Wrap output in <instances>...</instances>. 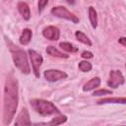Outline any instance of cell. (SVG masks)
<instances>
[{"mask_svg":"<svg viewBox=\"0 0 126 126\" xmlns=\"http://www.w3.org/2000/svg\"><path fill=\"white\" fill-rule=\"evenodd\" d=\"M19 102V85L14 75H8L4 86L3 123L8 125L12 122Z\"/></svg>","mask_w":126,"mask_h":126,"instance_id":"cell-1","label":"cell"},{"mask_svg":"<svg viewBox=\"0 0 126 126\" xmlns=\"http://www.w3.org/2000/svg\"><path fill=\"white\" fill-rule=\"evenodd\" d=\"M8 47L12 53V58L14 61L15 66L23 73V74H30L31 73V68L28 62V58L26 55V52L21 49L19 46L15 45L9 38H6Z\"/></svg>","mask_w":126,"mask_h":126,"instance_id":"cell-2","label":"cell"},{"mask_svg":"<svg viewBox=\"0 0 126 126\" xmlns=\"http://www.w3.org/2000/svg\"><path fill=\"white\" fill-rule=\"evenodd\" d=\"M30 102L32 107L35 110V112H37L42 116H48L55 113L57 114L60 113L58 108L48 100L41 99V98H34V99H32Z\"/></svg>","mask_w":126,"mask_h":126,"instance_id":"cell-3","label":"cell"},{"mask_svg":"<svg viewBox=\"0 0 126 126\" xmlns=\"http://www.w3.org/2000/svg\"><path fill=\"white\" fill-rule=\"evenodd\" d=\"M51 14L57 18H60V19H65V20H68V21H71L73 22L74 24H78L80 22V20L77 18V16H75L73 13H71L70 11H68L65 7L63 6H56V7H53L51 9Z\"/></svg>","mask_w":126,"mask_h":126,"instance_id":"cell-4","label":"cell"},{"mask_svg":"<svg viewBox=\"0 0 126 126\" xmlns=\"http://www.w3.org/2000/svg\"><path fill=\"white\" fill-rule=\"evenodd\" d=\"M28 52H29V55H30V58H31V62H32L33 73H34L35 77L39 78V76H40L39 69H40V66L42 64L43 58H42V56L38 52H36L33 49H29Z\"/></svg>","mask_w":126,"mask_h":126,"instance_id":"cell-5","label":"cell"},{"mask_svg":"<svg viewBox=\"0 0 126 126\" xmlns=\"http://www.w3.org/2000/svg\"><path fill=\"white\" fill-rule=\"evenodd\" d=\"M124 84V76L119 70H112L109 73V79L107 81L108 87L112 89H116L119 86Z\"/></svg>","mask_w":126,"mask_h":126,"instance_id":"cell-6","label":"cell"},{"mask_svg":"<svg viewBox=\"0 0 126 126\" xmlns=\"http://www.w3.org/2000/svg\"><path fill=\"white\" fill-rule=\"evenodd\" d=\"M67 76L68 75L65 72L60 71V70L48 69V70L44 71V78L48 82H56V81H59L62 79H66Z\"/></svg>","mask_w":126,"mask_h":126,"instance_id":"cell-7","label":"cell"},{"mask_svg":"<svg viewBox=\"0 0 126 126\" xmlns=\"http://www.w3.org/2000/svg\"><path fill=\"white\" fill-rule=\"evenodd\" d=\"M42 35L49 39V40H58L59 36H60V31L58 28L54 27V26H48L46 28L43 29L42 31Z\"/></svg>","mask_w":126,"mask_h":126,"instance_id":"cell-8","label":"cell"},{"mask_svg":"<svg viewBox=\"0 0 126 126\" xmlns=\"http://www.w3.org/2000/svg\"><path fill=\"white\" fill-rule=\"evenodd\" d=\"M32 122L30 120V114L27 108H23L19 115L17 116V119L15 121V125L20 126V125H31Z\"/></svg>","mask_w":126,"mask_h":126,"instance_id":"cell-9","label":"cell"},{"mask_svg":"<svg viewBox=\"0 0 126 126\" xmlns=\"http://www.w3.org/2000/svg\"><path fill=\"white\" fill-rule=\"evenodd\" d=\"M18 10L20 12V14L22 15V17L24 18V20L28 21L31 18V11H30V7L27 3L25 2H19L18 3Z\"/></svg>","mask_w":126,"mask_h":126,"instance_id":"cell-10","label":"cell"},{"mask_svg":"<svg viewBox=\"0 0 126 126\" xmlns=\"http://www.w3.org/2000/svg\"><path fill=\"white\" fill-rule=\"evenodd\" d=\"M100 85V78L98 77H94L93 79H91L89 82H87L84 87H83V91L84 92H89L92 90H94L95 88H97Z\"/></svg>","mask_w":126,"mask_h":126,"instance_id":"cell-11","label":"cell"},{"mask_svg":"<svg viewBox=\"0 0 126 126\" xmlns=\"http://www.w3.org/2000/svg\"><path fill=\"white\" fill-rule=\"evenodd\" d=\"M32 30L30 29H24L23 32H22V34L19 38L20 40V43L23 44V45H27L30 43L31 39H32Z\"/></svg>","mask_w":126,"mask_h":126,"instance_id":"cell-12","label":"cell"},{"mask_svg":"<svg viewBox=\"0 0 126 126\" xmlns=\"http://www.w3.org/2000/svg\"><path fill=\"white\" fill-rule=\"evenodd\" d=\"M97 104H105V103H126L125 97H104L96 101Z\"/></svg>","mask_w":126,"mask_h":126,"instance_id":"cell-13","label":"cell"},{"mask_svg":"<svg viewBox=\"0 0 126 126\" xmlns=\"http://www.w3.org/2000/svg\"><path fill=\"white\" fill-rule=\"evenodd\" d=\"M46 52L53 56V57H58V58H68V55L67 54H64L62 52H60L58 49H56L54 46H47L46 48Z\"/></svg>","mask_w":126,"mask_h":126,"instance_id":"cell-14","label":"cell"},{"mask_svg":"<svg viewBox=\"0 0 126 126\" xmlns=\"http://www.w3.org/2000/svg\"><path fill=\"white\" fill-rule=\"evenodd\" d=\"M89 18H90L92 27L94 29H95L97 26V14L94 7H89Z\"/></svg>","mask_w":126,"mask_h":126,"instance_id":"cell-15","label":"cell"},{"mask_svg":"<svg viewBox=\"0 0 126 126\" xmlns=\"http://www.w3.org/2000/svg\"><path fill=\"white\" fill-rule=\"evenodd\" d=\"M75 36H76V38H77L80 42H82V43H84V44H87V45H89V46L92 45L91 39H90L84 32H80V31H77V32H75Z\"/></svg>","mask_w":126,"mask_h":126,"instance_id":"cell-16","label":"cell"},{"mask_svg":"<svg viewBox=\"0 0 126 126\" xmlns=\"http://www.w3.org/2000/svg\"><path fill=\"white\" fill-rule=\"evenodd\" d=\"M67 121V116L65 115H60V116H57V117H54L51 121L49 122H46V123H40V124H45V125H60V124H63Z\"/></svg>","mask_w":126,"mask_h":126,"instance_id":"cell-17","label":"cell"},{"mask_svg":"<svg viewBox=\"0 0 126 126\" xmlns=\"http://www.w3.org/2000/svg\"><path fill=\"white\" fill-rule=\"evenodd\" d=\"M59 46L62 48V49H64L65 51H67V52H76V51H78V48L77 47H75L72 43H70V42H60L59 43Z\"/></svg>","mask_w":126,"mask_h":126,"instance_id":"cell-18","label":"cell"},{"mask_svg":"<svg viewBox=\"0 0 126 126\" xmlns=\"http://www.w3.org/2000/svg\"><path fill=\"white\" fill-rule=\"evenodd\" d=\"M78 67L82 72H90L92 70V64L88 61H81Z\"/></svg>","mask_w":126,"mask_h":126,"instance_id":"cell-19","label":"cell"},{"mask_svg":"<svg viewBox=\"0 0 126 126\" xmlns=\"http://www.w3.org/2000/svg\"><path fill=\"white\" fill-rule=\"evenodd\" d=\"M105 94H112V92L110 90H105V89H100L97 91H94L93 93L94 96H100V95H105Z\"/></svg>","mask_w":126,"mask_h":126,"instance_id":"cell-20","label":"cell"},{"mask_svg":"<svg viewBox=\"0 0 126 126\" xmlns=\"http://www.w3.org/2000/svg\"><path fill=\"white\" fill-rule=\"evenodd\" d=\"M47 4H48V0H38V12L41 13Z\"/></svg>","mask_w":126,"mask_h":126,"instance_id":"cell-21","label":"cell"},{"mask_svg":"<svg viewBox=\"0 0 126 126\" xmlns=\"http://www.w3.org/2000/svg\"><path fill=\"white\" fill-rule=\"evenodd\" d=\"M81 56L83 58H85V59H91V58L94 57V55H93V53L91 51H84V52H82Z\"/></svg>","mask_w":126,"mask_h":126,"instance_id":"cell-22","label":"cell"},{"mask_svg":"<svg viewBox=\"0 0 126 126\" xmlns=\"http://www.w3.org/2000/svg\"><path fill=\"white\" fill-rule=\"evenodd\" d=\"M118 41H119L123 46H126V38H125V37H120V38L118 39Z\"/></svg>","mask_w":126,"mask_h":126,"instance_id":"cell-23","label":"cell"},{"mask_svg":"<svg viewBox=\"0 0 126 126\" xmlns=\"http://www.w3.org/2000/svg\"><path fill=\"white\" fill-rule=\"evenodd\" d=\"M68 4H70V5H73L74 3H75V0H65Z\"/></svg>","mask_w":126,"mask_h":126,"instance_id":"cell-24","label":"cell"}]
</instances>
